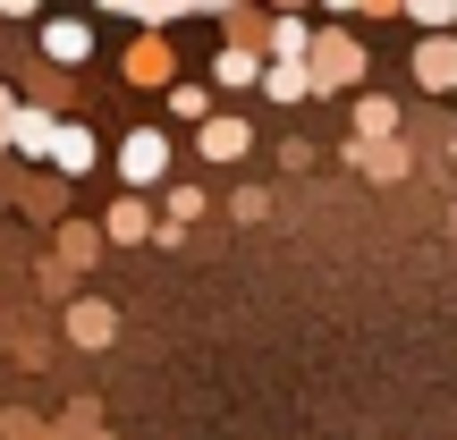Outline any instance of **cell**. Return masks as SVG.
Here are the masks:
<instances>
[{"label": "cell", "instance_id": "8", "mask_svg": "<svg viewBox=\"0 0 457 440\" xmlns=\"http://www.w3.org/2000/svg\"><path fill=\"white\" fill-rule=\"evenodd\" d=\"M390 128H398V102L390 94H356V136L364 145H390Z\"/></svg>", "mask_w": 457, "mask_h": 440}, {"label": "cell", "instance_id": "19", "mask_svg": "<svg viewBox=\"0 0 457 440\" xmlns=\"http://www.w3.org/2000/svg\"><path fill=\"white\" fill-rule=\"evenodd\" d=\"M17 111H26V102H17L9 85H0V145H9V136H17Z\"/></svg>", "mask_w": 457, "mask_h": 440}, {"label": "cell", "instance_id": "11", "mask_svg": "<svg viewBox=\"0 0 457 440\" xmlns=\"http://www.w3.org/2000/svg\"><path fill=\"white\" fill-rule=\"evenodd\" d=\"M128 85H170V43H136L128 51Z\"/></svg>", "mask_w": 457, "mask_h": 440}, {"label": "cell", "instance_id": "7", "mask_svg": "<svg viewBox=\"0 0 457 440\" xmlns=\"http://www.w3.org/2000/svg\"><path fill=\"white\" fill-rule=\"evenodd\" d=\"M9 145L26 153V162H43V153L60 145V119H51V111H17V136H9Z\"/></svg>", "mask_w": 457, "mask_h": 440}, {"label": "cell", "instance_id": "16", "mask_svg": "<svg viewBox=\"0 0 457 440\" xmlns=\"http://www.w3.org/2000/svg\"><path fill=\"white\" fill-rule=\"evenodd\" d=\"M347 162H364V170H373V178H398V153H390V145H356V153H347Z\"/></svg>", "mask_w": 457, "mask_h": 440}, {"label": "cell", "instance_id": "2", "mask_svg": "<svg viewBox=\"0 0 457 440\" xmlns=\"http://www.w3.org/2000/svg\"><path fill=\"white\" fill-rule=\"evenodd\" d=\"M305 77H313V94H330V85H356V77H364V43H347V34H322Z\"/></svg>", "mask_w": 457, "mask_h": 440}, {"label": "cell", "instance_id": "12", "mask_svg": "<svg viewBox=\"0 0 457 440\" xmlns=\"http://www.w3.org/2000/svg\"><path fill=\"white\" fill-rule=\"evenodd\" d=\"M271 60H313V26L305 17H279L271 26Z\"/></svg>", "mask_w": 457, "mask_h": 440}, {"label": "cell", "instance_id": "15", "mask_svg": "<svg viewBox=\"0 0 457 440\" xmlns=\"http://www.w3.org/2000/svg\"><path fill=\"white\" fill-rule=\"evenodd\" d=\"M60 254H68V262H94V254H102V228L68 220V228H60Z\"/></svg>", "mask_w": 457, "mask_h": 440}, {"label": "cell", "instance_id": "10", "mask_svg": "<svg viewBox=\"0 0 457 440\" xmlns=\"http://www.w3.org/2000/svg\"><path fill=\"white\" fill-rule=\"evenodd\" d=\"M262 85H271V102H305V94H313L305 60H271V68H262Z\"/></svg>", "mask_w": 457, "mask_h": 440}, {"label": "cell", "instance_id": "18", "mask_svg": "<svg viewBox=\"0 0 457 440\" xmlns=\"http://www.w3.org/2000/svg\"><path fill=\"white\" fill-rule=\"evenodd\" d=\"M170 111H179V119H195V128L212 119V111H204V94H195V85H179V94H170Z\"/></svg>", "mask_w": 457, "mask_h": 440}, {"label": "cell", "instance_id": "4", "mask_svg": "<svg viewBox=\"0 0 457 440\" xmlns=\"http://www.w3.org/2000/svg\"><path fill=\"white\" fill-rule=\"evenodd\" d=\"M68 339H77V347H111V339H119V305L77 296V305H68Z\"/></svg>", "mask_w": 457, "mask_h": 440}, {"label": "cell", "instance_id": "1", "mask_svg": "<svg viewBox=\"0 0 457 440\" xmlns=\"http://www.w3.org/2000/svg\"><path fill=\"white\" fill-rule=\"evenodd\" d=\"M119 178H128L136 195L162 187V178H170V136H162V128H136L128 145H119Z\"/></svg>", "mask_w": 457, "mask_h": 440}, {"label": "cell", "instance_id": "6", "mask_svg": "<svg viewBox=\"0 0 457 440\" xmlns=\"http://www.w3.org/2000/svg\"><path fill=\"white\" fill-rule=\"evenodd\" d=\"M415 77H424L432 94H449V85H457V34H432V43H415Z\"/></svg>", "mask_w": 457, "mask_h": 440}, {"label": "cell", "instance_id": "13", "mask_svg": "<svg viewBox=\"0 0 457 440\" xmlns=\"http://www.w3.org/2000/svg\"><path fill=\"white\" fill-rule=\"evenodd\" d=\"M51 162H60L68 178H85V170H94V136H85V128H60V145H51Z\"/></svg>", "mask_w": 457, "mask_h": 440}, {"label": "cell", "instance_id": "5", "mask_svg": "<svg viewBox=\"0 0 457 440\" xmlns=\"http://www.w3.org/2000/svg\"><path fill=\"white\" fill-rule=\"evenodd\" d=\"M245 145H254L245 119H204V128H195V153H204V162H245Z\"/></svg>", "mask_w": 457, "mask_h": 440}, {"label": "cell", "instance_id": "9", "mask_svg": "<svg viewBox=\"0 0 457 440\" xmlns=\"http://www.w3.org/2000/svg\"><path fill=\"white\" fill-rule=\"evenodd\" d=\"M102 237H119V245H136V237H153V212H145V195H128V203H111V220H102Z\"/></svg>", "mask_w": 457, "mask_h": 440}, {"label": "cell", "instance_id": "3", "mask_svg": "<svg viewBox=\"0 0 457 440\" xmlns=\"http://www.w3.org/2000/svg\"><path fill=\"white\" fill-rule=\"evenodd\" d=\"M43 60L85 68V60H94V26H85V17H51V26H43Z\"/></svg>", "mask_w": 457, "mask_h": 440}, {"label": "cell", "instance_id": "17", "mask_svg": "<svg viewBox=\"0 0 457 440\" xmlns=\"http://www.w3.org/2000/svg\"><path fill=\"white\" fill-rule=\"evenodd\" d=\"M415 26H424V34H449L457 9H449V0H415Z\"/></svg>", "mask_w": 457, "mask_h": 440}, {"label": "cell", "instance_id": "14", "mask_svg": "<svg viewBox=\"0 0 457 440\" xmlns=\"http://www.w3.org/2000/svg\"><path fill=\"white\" fill-rule=\"evenodd\" d=\"M212 77H220V85H254V77H262V60H254L245 43H228L220 60H212Z\"/></svg>", "mask_w": 457, "mask_h": 440}]
</instances>
